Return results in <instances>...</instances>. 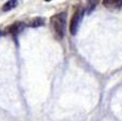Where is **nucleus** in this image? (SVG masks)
<instances>
[{"instance_id": "1", "label": "nucleus", "mask_w": 122, "mask_h": 121, "mask_svg": "<svg viewBox=\"0 0 122 121\" xmlns=\"http://www.w3.org/2000/svg\"><path fill=\"white\" fill-rule=\"evenodd\" d=\"M66 13L60 12L50 18V27L53 36L57 40H62L66 33Z\"/></svg>"}, {"instance_id": "2", "label": "nucleus", "mask_w": 122, "mask_h": 121, "mask_svg": "<svg viewBox=\"0 0 122 121\" xmlns=\"http://www.w3.org/2000/svg\"><path fill=\"white\" fill-rule=\"evenodd\" d=\"M84 13H85L84 9L80 7L75 10L73 16L71 18V21H70V33H71L72 35H75L77 30H79V26H80V24H81V21H82V19H83Z\"/></svg>"}, {"instance_id": "3", "label": "nucleus", "mask_w": 122, "mask_h": 121, "mask_svg": "<svg viewBox=\"0 0 122 121\" xmlns=\"http://www.w3.org/2000/svg\"><path fill=\"white\" fill-rule=\"evenodd\" d=\"M24 27H26L25 22H22V21H16V22H14L13 24H11L10 26H8L7 31H8V33L12 34V35H16V34L20 33V32Z\"/></svg>"}, {"instance_id": "4", "label": "nucleus", "mask_w": 122, "mask_h": 121, "mask_svg": "<svg viewBox=\"0 0 122 121\" xmlns=\"http://www.w3.org/2000/svg\"><path fill=\"white\" fill-rule=\"evenodd\" d=\"M102 5L109 10H119L122 7V0H104Z\"/></svg>"}, {"instance_id": "5", "label": "nucleus", "mask_w": 122, "mask_h": 121, "mask_svg": "<svg viewBox=\"0 0 122 121\" xmlns=\"http://www.w3.org/2000/svg\"><path fill=\"white\" fill-rule=\"evenodd\" d=\"M45 24V19L39 18V16H36L28 20L27 22H25V25L28 27H38V26H41Z\"/></svg>"}, {"instance_id": "6", "label": "nucleus", "mask_w": 122, "mask_h": 121, "mask_svg": "<svg viewBox=\"0 0 122 121\" xmlns=\"http://www.w3.org/2000/svg\"><path fill=\"white\" fill-rule=\"evenodd\" d=\"M16 5H18V1H13V0L7 1V2L2 5V11H10V10H12L13 8L16 7Z\"/></svg>"}, {"instance_id": "7", "label": "nucleus", "mask_w": 122, "mask_h": 121, "mask_svg": "<svg viewBox=\"0 0 122 121\" xmlns=\"http://www.w3.org/2000/svg\"><path fill=\"white\" fill-rule=\"evenodd\" d=\"M96 5H97V1H88V2H87V7H91V9H88L86 12L87 13H91L92 11H93V9L96 7Z\"/></svg>"}]
</instances>
